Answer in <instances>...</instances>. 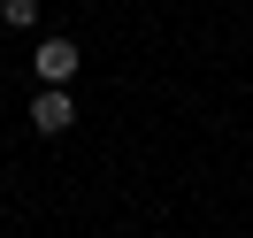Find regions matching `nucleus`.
Here are the masks:
<instances>
[{
    "instance_id": "obj_1",
    "label": "nucleus",
    "mask_w": 253,
    "mask_h": 238,
    "mask_svg": "<svg viewBox=\"0 0 253 238\" xmlns=\"http://www.w3.org/2000/svg\"><path fill=\"white\" fill-rule=\"evenodd\" d=\"M77 62H84L77 39H39V54H31V69H39L46 85H69V77H77Z\"/></svg>"
},
{
    "instance_id": "obj_2",
    "label": "nucleus",
    "mask_w": 253,
    "mask_h": 238,
    "mask_svg": "<svg viewBox=\"0 0 253 238\" xmlns=\"http://www.w3.org/2000/svg\"><path fill=\"white\" fill-rule=\"evenodd\" d=\"M31 123L46 131V139H54V131H69V123H77V108H69V93H62V85H46V93L31 100Z\"/></svg>"
},
{
    "instance_id": "obj_3",
    "label": "nucleus",
    "mask_w": 253,
    "mask_h": 238,
    "mask_svg": "<svg viewBox=\"0 0 253 238\" xmlns=\"http://www.w3.org/2000/svg\"><path fill=\"white\" fill-rule=\"evenodd\" d=\"M0 16L8 23H39V0H0Z\"/></svg>"
}]
</instances>
